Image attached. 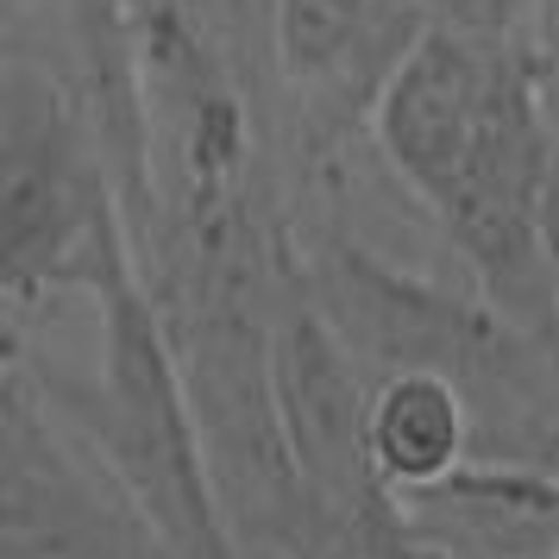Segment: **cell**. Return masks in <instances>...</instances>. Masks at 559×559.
<instances>
[{
    "label": "cell",
    "instance_id": "cell-1",
    "mask_svg": "<svg viewBox=\"0 0 559 559\" xmlns=\"http://www.w3.org/2000/svg\"><path fill=\"white\" fill-rule=\"evenodd\" d=\"M296 283H302V302L328 314V328L353 346L365 371L378 378L440 371L472 396L478 421L509 415V440L478 459H509L559 428L547 421L559 353L522 333L509 314H497L484 296H453L447 283L396 271L390 258L346 233H314L296 258Z\"/></svg>",
    "mask_w": 559,
    "mask_h": 559
},
{
    "label": "cell",
    "instance_id": "cell-2",
    "mask_svg": "<svg viewBox=\"0 0 559 559\" xmlns=\"http://www.w3.org/2000/svg\"><path fill=\"white\" fill-rule=\"evenodd\" d=\"M95 302H102V371L63 403L107 447V472L139 528L164 547V559H246L227 528L202 415L182 378L170 321L145 289V271L114 277Z\"/></svg>",
    "mask_w": 559,
    "mask_h": 559
},
{
    "label": "cell",
    "instance_id": "cell-3",
    "mask_svg": "<svg viewBox=\"0 0 559 559\" xmlns=\"http://www.w3.org/2000/svg\"><path fill=\"white\" fill-rule=\"evenodd\" d=\"M139 271L120 189L107 177L76 95L32 57L7 63L0 82V283L13 314L32 296L88 289Z\"/></svg>",
    "mask_w": 559,
    "mask_h": 559
},
{
    "label": "cell",
    "instance_id": "cell-4",
    "mask_svg": "<svg viewBox=\"0 0 559 559\" xmlns=\"http://www.w3.org/2000/svg\"><path fill=\"white\" fill-rule=\"evenodd\" d=\"M271 383H277V421L289 459L302 472L308 497L321 503L333 534L390 528L403 503L390 497L371 459V383L353 346L328 328V314L289 302L271 314Z\"/></svg>",
    "mask_w": 559,
    "mask_h": 559
},
{
    "label": "cell",
    "instance_id": "cell-5",
    "mask_svg": "<svg viewBox=\"0 0 559 559\" xmlns=\"http://www.w3.org/2000/svg\"><path fill=\"white\" fill-rule=\"evenodd\" d=\"M490 63H497V45L490 38H465L453 26H428L421 45L390 70V82L378 88V102L365 114L383 164L408 182V195L428 207V214L447 202V189L459 182L465 157L478 145Z\"/></svg>",
    "mask_w": 559,
    "mask_h": 559
},
{
    "label": "cell",
    "instance_id": "cell-6",
    "mask_svg": "<svg viewBox=\"0 0 559 559\" xmlns=\"http://www.w3.org/2000/svg\"><path fill=\"white\" fill-rule=\"evenodd\" d=\"M408 534L472 559H559V472L472 459L447 484L408 497Z\"/></svg>",
    "mask_w": 559,
    "mask_h": 559
},
{
    "label": "cell",
    "instance_id": "cell-7",
    "mask_svg": "<svg viewBox=\"0 0 559 559\" xmlns=\"http://www.w3.org/2000/svg\"><path fill=\"white\" fill-rule=\"evenodd\" d=\"M371 459L390 497H421L478 459V408L440 371H396L371 390Z\"/></svg>",
    "mask_w": 559,
    "mask_h": 559
},
{
    "label": "cell",
    "instance_id": "cell-8",
    "mask_svg": "<svg viewBox=\"0 0 559 559\" xmlns=\"http://www.w3.org/2000/svg\"><path fill=\"white\" fill-rule=\"evenodd\" d=\"M534 20H540V0H433V26L490 38V45L534 38Z\"/></svg>",
    "mask_w": 559,
    "mask_h": 559
},
{
    "label": "cell",
    "instance_id": "cell-9",
    "mask_svg": "<svg viewBox=\"0 0 559 559\" xmlns=\"http://www.w3.org/2000/svg\"><path fill=\"white\" fill-rule=\"evenodd\" d=\"M383 20H403V26H433V0H371Z\"/></svg>",
    "mask_w": 559,
    "mask_h": 559
},
{
    "label": "cell",
    "instance_id": "cell-10",
    "mask_svg": "<svg viewBox=\"0 0 559 559\" xmlns=\"http://www.w3.org/2000/svg\"><path fill=\"white\" fill-rule=\"evenodd\" d=\"M547 252H554V283H559V170H554V195H547Z\"/></svg>",
    "mask_w": 559,
    "mask_h": 559
}]
</instances>
